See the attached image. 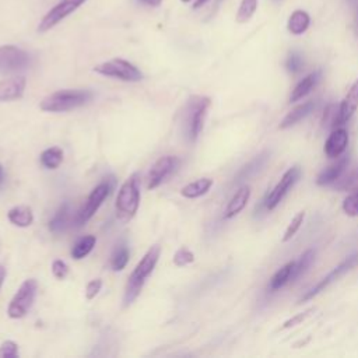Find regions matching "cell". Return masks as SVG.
<instances>
[{
  "label": "cell",
  "instance_id": "3",
  "mask_svg": "<svg viewBox=\"0 0 358 358\" xmlns=\"http://www.w3.org/2000/svg\"><path fill=\"white\" fill-rule=\"evenodd\" d=\"M210 105L211 100L204 96H192L188 100L182 114V128L189 143H195L203 132Z\"/></svg>",
  "mask_w": 358,
  "mask_h": 358
},
{
  "label": "cell",
  "instance_id": "10",
  "mask_svg": "<svg viewBox=\"0 0 358 358\" xmlns=\"http://www.w3.org/2000/svg\"><path fill=\"white\" fill-rule=\"evenodd\" d=\"M181 167V160L175 156L160 157L151 167L147 175V189L153 191L172 177Z\"/></svg>",
  "mask_w": 358,
  "mask_h": 358
},
{
  "label": "cell",
  "instance_id": "2",
  "mask_svg": "<svg viewBox=\"0 0 358 358\" xmlns=\"http://www.w3.org/2000/svg\"><path fill=\"white\" fill-rule=\"evenodd\" d=\"M93 98H94V93L91 90H83V89L59 90L47 96L41 101L40 108L44 112H54V114L69 112L90 104Z\"/></svg>",
  "mask_w": 358,
  "mask_h": 358
},
{
  "label": "cell",
  "instance_id": "44",
  "mask_svg": "<svg viewBox=\"0 0 358 358\" xmlns=\"http://www.w3.org/2000/svg\"><path fill=\"white\" fill-rule=\"evenodd\" d=\"M3 184H5V168L2 164H0V188H2Z\"/></svg>",
  "mask_w": 358,
  "mask_h": 358
},
{
  "label": "cell",
  "instance_id": "11",
  "mask_svg": "<svg viewBox=\"0 0 358 358\" xmlns=\"http://www.w3.org/2000/svg\"><path fill=\"white\" fill-rule=\"evenodd\" d=\"M358 263V253H354L351 256H348L345 260H343L338 266H336L326 277H323L319 283H316L309 291H306L304 294V297H301L299 302H306L309 299H312L313 297H316L319 292L325 291L330 284H333L334 281H337L341 276H344L347 271H350L355 264Z\"/></svg>",
  "mask_w": 358,
  "mask_h": 358
},
{
  "label": "cell",
  "instance_id": "16",
  "mask_svg": "<svg viewBox=\"0 0 358 358\" xmlns=\"http://www.w3.org/2000/svg\"><path fill=\"white\" fill-rule=\"evenodd\" d=\"M348 165V156H343L340 158L336 160L334 164L329 165L326 170H323L318 178H316V184L319 186H326V185H331L334 184L337 179H340V177L343 175V172L345 171Z\"/></svg>",
  "mask_w": 358,
  "mask_h": 358
},
{
  "label": "cell",
  "instance_id": "35",
  "mask_svg": "<svg viewBox=\"0 0 358 358\" xmlns=\"http://www.w3.org/2000/svg\"><path fill=\"white\" fill-rule=\"evenodd\" d=\"M343 210L347 216L350 217H357L358 216V191L347 196L343 202Z\"/></svg>",
  "mask_w": 358,
  "mask_h": 358
},
{
  "label": "cell",
  "instance_id": "6",
  "mask_svg": "<svg viewBox=\"0 0 358 358\" xmlns=\"http://www.w3.org/2000/svg\"><path fill=\"white\" fill-rule=\"evenodd\" d=\"M115 178L114 177H108L105 178L100 185H97L93 192L90 193L86 204L80 209V211L77 213L76 218H75V224L77 227L84 225L86 223H89L94 214L98 211V209L101 207V204L104 203V200L111 195V192L115 188Z\"/></svg>",
  "mask_w": 358,
  "mask_h": 358
},
{
  "label": "cell",
  "instance_id": "28",
  "mask_svg": "<svg viewBox=\"0 0 358 358\" xmlns=\"http://www.w3.org/2000/svg\"><path fill=\"white\" fill-rule=\"evenodd\" d=\"M294 269V262H290L287 264H284L280 270L276 271V274L271 277L270 284H269V290L270 291H277L281 287H284L290 280H291V273Z\"/></svg>",
  "mask_w": 358,
  "mask_h": 358
},
{
  "label": "cell",
  "instance_id": "15",
  "mask_svg": "<svg viewBox=\"0 0 358 358\" xmlns=\"http://www.w3.org/2000/svg\"><path fill=\"white\" fill-rule=\"evenodd\" d=\"M358 108V80L354 82L338 107V125L347 124Z\"/></svg>",
  "mask_w": 358,
  "mask_h": 358
},
{
  "label": "cell",
  "instance_id": "14",
  "mask_svg": "<svg viewBox=\"0 0 358 358\" xmlns=\"http://www.w3.org/2000/svg\"><path fill=\"white\" fill-rule=\"evenodd\" d=\"M348 144V133L345 129H336L333 130L326 143H325V154L329 158H337L340 157Z\"/></svg>",
  "mask_w": 358,
  "mask_h": 358
},
{
  "label": "cell",
  "instance_id": "38",
  "mask_svg": "<svg viewBox=\"0 0 358 358\" xmlns=\"http://www.w3.org/2000/svg\"><path fill=\"white\" fill-rule=\"evenodd\" d=\"M336 125H338V110L334 105H329L323 115V126L336 128Z\"/></svg>",
  "mask_w": 358,
  "mask_h": 358
},
{
  "label": "cell",
  "instance_id": "13",
  "mask_svg": "<svg viewBox=\"0 0 358 358\" xmlns=\"http://www.w3.org/2000/svg\"><path fill=\"white\" fill-rule=\"evenodd\" d=\"M27 87L24 76H15L0 82V103H12L22 100Z\"/></svg>",
  "mask_w": 358,
  "mask_h": 358
},
{
  "label": "cell",
  "instance_id": "46",
  "mask_svg": "<svg viewBox=\"0 0 358 358\" xmlns=\"http://www.w3.org/2000/svg\"><path fill=\"white\" fill-rule=\"evenodd\" d=\"M357 27H358V6H357Z\"/></svg>",
  "mask_w": 358,
  "mask_h": 358
},
{
  "label": "cell",
  "instance_id": "29",
  "mask_svg": "<svg viewBox=\"0 0 358 358\" xmlns=\"http://www.w3.org/2000/svg\"><path fill=\"white\" fill-rule=\"evenodd\" d=\"M313 259H315V251L313 249H308L306 252H304L301 255V258L294 262V269H292L290 281H295L298 277H301L308 270V267L312 264Z\"/></svg>",
  "mask_w": 358,
  "mask_h": 358
},
{
  "label": "cell",
  "instance_id": "25",
  "mask_svg": "<svg viewBox=\"0 0 358 358\" xmlns=\"http://www.w3.org/2000/svg\"><path fill=\"white\" fill-rule=\"evenodd\" d=\"M130 259V251L125 242H119L111 255V269L114 271H122Z\"/></svg>",
  "mask_w": 358,
  "mask_h": 358
},
{
  "label": "cell",
  "instance_id": "47",
  "mask_svg": "<svg viewBox=\"0 0 358 358\" xmlns=\"http://www.w3.org/2000/svg\"><path fill=\"white\" fill-rule=\"evenodd\" d=\"M181 2H184V3H189V2H191V0H181Z\"/></svg>",
  "mask_w": 358,
  "mask_h": 358
},
{
  "label": "cell",
  "instance_id": "18",
  "mask_svg": "<svg viewBox=\"0 0 358 358\" xmlns=\"http://www.w3.org/2000/svg\"><path fill=\"white\" fill-rule=\"evenodd\" d=\"M249 197H251V188L248 185L241 186L234 193L231 200L228 202V204L225 207V211H224V217L225 218H232L237 214H239L246 207V204L249 202Z\"/></svg>",
  "mask_w": 358,
  "mask_h": 358
},
{
  "label": "cell",
  "instance_id": "37",
  "mask_svg": "<svg viewBox=\"0 0 358 358\" xmlns=\"http://www.w3.org/2000/svg\"><path fill=\"white\" fill-rule=\"evenodd\" d=\"M313 312H315V308H309V309L304 311L302 313H298V315L292 316L291 319H288V320H285V322L283 323L281 330H285V329H290V327H294V326H297V325L302 323V322H304L305 319H308Z\"/></svg>",
  "mask_w": 358,
  "mask_h": 358
},
{
  "label": "cell",
  "instance_id": "34",
  "mask_svg": "<svg viewBox=\"0 0 358 358\" xmlns=\"http://www.w3.org/2000/svg\"><path fill=\"white\" fill-rule=\"evenodd\" d=\"M304 66V59L301 57V54L298 52H291L285 61V68L291 75H297L302 70Z\"/></svg>",
  "mask_w": 358,
  "mask_h": 358
},
{
  "label": "cell",
  "instance_id": "8",
  "mask_svg": "<svg viewBox=\"0 0 358 358\" xmlns=\"http://www.w3.org/2000/svg\"><path fill=\"white\" fill-rule=\"evenodd\" d=\"M31 65V55L15 45L0 47V72L16 73L22 72Z\"/></svg>",
  "mask_w": 358,
  "mask_h": 358
},
{
  "label": "cell",
  "instance_id": "45",
  "mask_svg": "<svg viewBox=\"0 0 358 358\" xmlns=\"http://www.w3.org/2000/svg\"><path fill=\"white\" fill-rule=\"evenodd\" d=\"M352 6H358V0H348Z\"/></svg>",
  "mask_w": 358,
  "mask_h": 358
},
{
  "label": "cell",
  "instance_id": "31",
  "mask_svg": "<svg viewBox=\"0 0 358 358\" xmlns=\"http://www.w3.org/2000/svg\"><path fill=\"white\" fill-rule=\"evenodd\" d=\"M334 188L337 191H358V168L347 174L343 179H337L334 184Z\"/></svg>",
  "mask_w": 358,
  "mask_h": 358
},
{
  "label": "cell",
  "instance_id": "23",
  "mask_svg": "<svg viewBox=\"0 0 358 358\" xmlns=\"http://www.w3.org/2000/svg\"><path fill=\"white\" fill-rule=\"evenodd\" d=\"M213 179L210 178H200V179H196L188 185H185L181 191V195L186 199H197V197H202L204 196L206 193H209V191L211 189L213 186Z\"/></svg>",
  "mask_w": 358,
  "mask_h": 358
},
{
  "label": "cell",
  "instance_id": "43",
  "mask_svg": "<svg viewBox=\"0 0 358 358\" xmlns=\"http://www.w3.org/2000/svg\"><path fill=\"white\" fill-rule=\"evenodd\" d=\"M207 2H209V0H195L193 9H200V8H202V6H204Z\"/></svg>",
  "mask_w": 358,
  "mask_h": 358
},
{
  "label": "cell",
  "instance_id": "22",
  "mask_svg": "<svg viewBox=\"0 0 358 358\" xmlns=\"http://www.w3.org/2000/svg\"><path fill=\"white\" fill-rule=\"evenodd\" d=\"M69 223H70V204L65 202L58 209L55 216L50 220V231L55 235H59L66 231V228L69 227Z\"/></svg>",
  "mask_w": 358,
  "mask_h": 358
},
{
  "label": "cell",
  "instance_id": "17",
  "mask_svg": "<svg viewBox=\"0 0 358 358\" xmlns=\"http://www.w3.org/2000/svg\"><path fill=\"white\" fill-rule=\"evenodd\" d=\"M269 158H270V151H267V150L262 151L259 156H256L252 161H249L245 167H242L239 170L234 182L239 184V182H244V181H248V179L256 177L263 170V167L266 165Z\"/></svg>",
  "mask_w": 358,
  "mask_h": 358
},
{
  "label": "cell",
  "instance_id": "12",
  "mask_svg": "<svg viewBox=\"0 0 358 358\" xmlns=\"http://www.w3.org/2000/svg\"><path fill=\"white\" fill-rule=\"evenodd\" d=\"M301 177V168L298 165L290 168L280 179V182L276 185V188L267 195V197L263 200L264 202V209L266 210H274L280 202L285 197V195L292 189V186L298 182Z\"/></svg>",
  "mask_w": 358,
  "mask_h": 358
},
{
  "label": "cell",
  "instance_id": "40",
  "mask_svg": "<svg viewBox=\"0 0 358 358\" xmlns=\"http://www.w3.org/2000/svg\"><path fill=\"white\" fill-rule=\"evenodd\" d=\"M103 288V280L101 278H96V280H91L89 281V284L86 285V298L87 299H94L100 291Z\"/></svg>",
  "mask_w": 358,
  "mask_h": 358
},
{
  "label": "cell",
  "instance_id": "26",
  "mask_svg": "<svg viewBox=\"0 0 358 358\" xmlns=\"http://www.w3.org/2000/svg\"><path fill=\"white\" fill-rule=\"evenodd\" d=\"M97 244V238L94 235H84L80 239H77V242L73 245L72 248V258L76 260H82L84 259L87 255L91 253V251L94 249Z\"/></svg>",
  "mask_w": 358,
  "mask_h": 358
},
{
  "label": "cell",
  "instance_id": "9",
  "mask_svg": "<svg viewBox=\"0 0 358 358\" xmlns=\"http://www.w3.org/2000/svg\"><path fill=\"white\" fill-rule=\"evenodd\" d=\"M87 0H59V2L43 17L38 24V33H47L75 13Z\"/></svg>",
  "mask_w": 358,
  "mask_h": 358
},
{
  "label": "cell",
  "instance_id": "5",
  "mask_svg": "<svg viewBox=\"0 0 358 358\" xmlns=\"http://www.w3.org/2000/svg\"><path fill=\"white\" fill-rule=\"evenodd\" d=\"M94 72L104 77H111L126 83H139L144 79L143 72L136 65L122 58H115L100 64L94 68Z\"/></svg>",
  "mask_w": 358,
  "mask_h": 358
},
{
  "label": "cell",
  "instance_id": "21",
  "mask_svg": "<svg viewBox=\"0 0 358 358\" xmlns=\"http://www.w3.org/2000/svg\"><path fill=\"white\" fill-rule=\"evenodd\" d=\"M8 218L13 225L26 228L34 223V213L30 206L22 204V206H16V207L10 209L8 213Z\"/></svg>",
  "mask_w": 358,
  "mask_h": 358
},
{
  "label": "cell",
  "instance_id": "20",
  "mask_svg": "<svg viewBox=\"0 0 358 358\" xmlns=\"http://www.w3.org/2000/svg\"><path fill=\"white\" fill-rule=\"evenodd\" d=\"M320 77H322V72H320V70L313 72V73L308 75L306 77H304V79L295 86V89L292 90L291 97H290V101H291V103H295V101H299V100H302L304 97H306V96L316 87V84L319 83Z\"/></svg>",
  "mask_w": 358,
  "mask_h": 358
},
{
  "label": "cell",
  "instance_id": "30",
  "mask_svg": "<svg viewBox=\"0 0 358 358\" xmlns=\"http://www.w3.org/2000/svg\"><path fill=\"white\" fill-rule=\"evenodd\" d=\"M258 10V0H241V5L237 12V22L239 24L248 23Z\"/></svg>",
  "mask_w": 358,
  "mask_h": 358
},
{
  "label": "cell",
  "instance_id": "33",
  "mask_svg": "<svg viewBox=\"0 0 358 358\" xmlns=\"http://www.w3.org/2000/svg\"><path fill=\"white\" fill-rule=\"evenodd\" d=\"M304 218H305V213L301 211V213H298V214L291 220L290 225L287 227V230H285V232H284L283 242H288V241H291V239L294 238V235H295V234L298 232V230L301 228V225H302V223H304Z\"/></svg>",
  "mask_w": 358,
  "mask_h": 358
},
{
  "label": "cell",
  "instance_id": "27",
  "mask_svg": "<svg viewBox=\"0 0 358 358\" xmlns=\"http://www.w3.org/2000/svg\"><path fill=\"white\" fill-rule=\"evenodd\" d=\"M40 161L47 170H57L64 163V150L61 147H50L41 153Z\"/></svg>",
  "mask_w": 358,
  "mask_h": 358
},
{
  "label": "cell",
  "instance_id": "1",
  "mask_svg": "<svg viewBox=\"0 0 358 358\" xmlns=\"http://www.w3.org/2000/svg\"><path fill=\"white\" fill-rule=\"evenodd\" d=\"M160 255H161V246L153 245L144 253V256L140 259V262L136 264V267L130 273L126 287H125V294H124V305L125 306L132 305L136 301V298L140 295V292L146 284V280L151 276V273L154 271V269L158 263Z\"/></svg>",
  "mask_w": 358,
  "mask_h": 358
},
{
  "label": "cell",
  "instance_id": "7",
  "mask_svg": "<svg viewBox=\"0 0 358 358\" xmlns=\"http://www.w3.org/2000/svg\"><path fill=\"white\" fill-rule=\"evenodd\" d=\"M38 292V283L36 278H27L23 281L15 297L12 298L9 308H8V315L12 319H22L24 318L30 309L33 308L36 298Z\"/></svg>",
  "mask_w": 358,
  "mask_h": 358
},
{
  "label": "cell",
  "instance_id": "42",
  "mask_svg": "<svg viewBox=\"0 0 358 358\" xmlns=\"http://www.w3.org/2000/svg\"><path fill=\"white\" fill-rule=\"evenodd\" d=\"M139 2H142L143 5H147V6H158L163 0H139Z\"/></svg>",
  "mask_w": 358,
  "mask_h": 358
},
{
  "label": "cell",
  "instance_id": "19",
  "mask_svg": "<svg viewBox=\"0 0 358 358\" xmlns=\"http://www.w3.org/2000/svg\"><path fill=\"white\" fill-rule=\"evenodd\" d=\"M316 108V103L315 101H306L298 107H295L290 114H287V117L281 121L280 124V129H288L294 125H297L298 122H301L302 119H305L308 115H311Z\"/></svg>",
  "mask_w": 358,
  "mask_h": 358
},
{
  "label": "cell",
  "instance_id": "24",
  "mask_svg": "<svg viewBox=\"0 0 358 358\" xmlns=\"http://www.w3.org/2000/svg\"><path fill=\"white\" fill-rule=\"evenodd\" d=\"M309 26H311V17L304 10L292 12L287 23V29L292 36L304 34L309 29Z\"/></svg>",
  "mask_w": 358,
  "mask_h": 358
},
{
  "label": "cell",
  "instance_id": "32",
  "mask_svg": "<svg viewBox=\"0 0 358 358\" xmlns=\"http://www.w3.org/2000/svg\"><path fill=\"white\" fill-rule=\"evenodd\" d=\"M172 262L175 266L178 267H184V266H188L191 263L195 262V253L188 249L186 246H182L179 248L175 253H174V258H172Z\"/></svg>",
  "mask_w": 358,
  "mask_h": 358
},
{
  "label": "cell",
  "instance_id": "41",
  "mask_svg": "<svg viewBox=\"0 0 358 358\" xmlns=\"http://www.w3.org/2000/svg\"><path fill=\"white\" fill-rule=\"evenodd\" d=\"M6 276H8L6 267L0 264V288L3 287V283H5V280H6Z\"/></svg>",
  "mask_w": 358,
  "mask_h": 358
},
{
  "label": "cell",
  "instance_id": "4",
  "mask_svg": "<svg viewBox=\"0 0 358 358\" xmlns=\"http://www.w3.org/2000/svg\"><path fill=\"white\" fill-rule=\"evenodd\" d=\"M139 174L130 175L121 186L117 196V218L121 223H129L140 206V181Z\"/></svg>",
  "mask_w": 358,
  "mask_h": 358
},
{
  "label": "cell",
  "instance_id": "36",
  "mask_svg": "<svg viewBox=\"0 0 358 358\" xmlns=\"http://www.w3.org/2000/svg\"><path fill=\"white\" fill-rule=\"evenodd\" d=\"M19 357V344L13 340H6L0 345V358H16Z\"/></svg>",
  "mask_w": 358,
  "mask_h": 358
},
{
  "label": "cell",
  "instance_id": "39",
  "mask_svg": "<svg viewBox=\"0 0 358 358\" xmlns=\"http://www.w3.org/2000/svg\"><path fill=\"white\" fill-rule=\"evenodd\" d=\"M52 273L58 280H65L69 274V266L65 260L62 259H57L52 263Z\"/></svg>",
  "mask_w": 358,
  "mask_h": 358
}]
</instances>
